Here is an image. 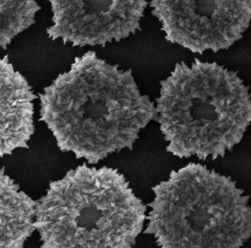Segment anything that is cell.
<instances>
[{
  "instance_id": "7a4b0ae2",
  "label": "cell",
  "mask_w": 251,
  "mask_h": 248,
  "mask_svg": "<svg viewBox=\"0 0 251 248\" xmlns=\"http://www.w3.org/2000/svg\"><path fill=\"white\" fill-rule=\"evenodd\" d=\"M251 97L238 73L217 62L177 63L155 99L167 152L180 159L224 158L251 124Z\"/></svg>"
},
{
  "instance_id": "8992f818",
  "label": "cell",
  "mask_w": 251,
  "mask_h": 248,
  "mask_svg": "<svg viewBox=\"0 0 251 248\" xmlns=\"http://www.w3.org/2000/svg\"><path fill=\"white\" fill-rule=\"evenodd\" d=\"M52 25L51 40L74 47L119 43L141 30L147 0H48Z\"/></svg>"
},
{
  "instance_id": "52a82bcc",
  "label": "cell",
  "mask_w": 251,
  "mask_h": 248,
  "mask_svg": "<svg viewBox=\"0 0 251 248\" xmlns=\"http://www.w3.org/2000/svg\"><path fill=\"white\" fill-rule=\"evenodd\" d=\"M35 95L26 78L0 58V158L29 147L35 132Z\"/></svg>"
},
{
  "instance_id": "3957f363",
  "label": "cell",
  "mask_w": 251,
  "mask_h": 248,
  "mask_svg": "<svg viewBox=\"0 0 251 248\" xmlns=\"http://www.w3.org/2000/svg\"><path fill=\"white\" fill-rule=\"evenodd\" d=\"M147 206L117 169L84 163L51 182L36 203L34 228L44 248H131Z\"/></svg>"
},
{
  "instance_id": "ba28073f",
  "label": "cell",
  "mask_w": 251,
  "mask_h": 248,
  "mask_svg": "<svg viewBox=\"0 0 251 248\" xmlns=\"http://www.w3.org/2000/svg\"><path fill=\"white\" fill-rule=\"evenodd\" d=\"M36 203L0 168V248H23L35 231Z\"/></svg>"
},
{
  "instance_id": "5b68a950",
  "label": "cell",
  "mask_w": 251,
  "mask_h": 248,
  "mask_svg": "<svg viewBox=\"0 0 251 248\" xmlns=\"http://www.w3.org/2000/svg\"><path fill=\"white\" fill-rule=\"evenodd\" d=\"M150 5L166 41L195 54L229 49L251 23V0H151Z\"/></svg>"
},
{
  "instance_id": "277c9868",
  "label": "cell",
  "mask_w": 251,
  "mask_h": 248,
  "mask_svg": "<svg viewBox=\"0 0 251 248\" xmlns=\"http://www.w3.org/2000/svg\"><path fill=\"white\" fill-rule=\"evenodd\" d=\"M144 233L162 248H239L251 239V196L200 163L172 170L152 188Z\"/></svg>"
},
{
  "instance_id": "9c48e42d",
  "label": "cell",
  "mask_w": 251,
  "mask_h": 248,
  "mask_svg": "<svg viewBox=\"0 0 251 248\" xmlns=\"http://www.w3.org/2000/svg\"><path fill=\"white\" fill-rule=\"evenodd\" d=\"M41 10L37 0H0V49H5L18 35L36 23Z\"/></svg>"
},
{
  "instance_id": "6da1fadb",
  "label": "cell",
  "mask_w": 251,
  "mask_h": 248,
  "mask_svg": "<svg viewBox=\"0 0 251 248\" xmlns=\"http://www.w3.org/2000/svg\"><path fill=\"white\" fill-rule=\"evenodd\" d=\"M40 120L62 152L95 165L124 149L156 122L155 104L140 92L132 71H124L88 51L74 59L39 93Z\"/></svg>"
}]
</instances>
